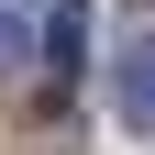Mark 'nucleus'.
<instances>
[{"mask_svg":"<svg viewBox=\"0 0 155 155\" xmlns=\"http://www.w3.org/2000/svg\"><path fill=\"white\" fill-rule=\"evenodd\" d=\"M33 55H45L55 100L78 89V67H89V0H45V22H33Z\"/></svg>","mask_w":155,"mask_h":155,"instance_id":"1","label":"nucleus"},{"mask_svg":"<svg viewBox=\"0 0 155 155\" xmlns=\"http://www.w3.org/2000/svg\"><path fill=\"white\" fill-rule=\"evenodd\" d=\"M111 111H122V122H155V33L122 45V67H111Z\"/></svg>","mask_w":155,"mask_h":155,"instance_id":"2","label":"nucleus"},{"mask_svg":"<svg viewBox=\"0 0 155 155\" xmlns=\"http://www.w3.org/2000/svg\"><path fill=\"white\" fill-rule=\"evenodd\" d=\"M33 22H45V11H22V0H0V78H11V67L33 55Z\"/></svg>","mask_w":155,"mask_h":155,"instance_id":"3","label":"nucleus"}]
</instances>
